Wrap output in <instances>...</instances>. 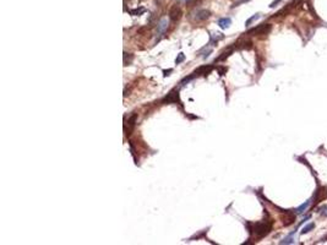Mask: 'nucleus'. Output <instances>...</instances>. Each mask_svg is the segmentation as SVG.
<instances>
[{"instance_id": "39448f33", "label": "nucleus", "mask_w": 327, "mask_h": 245, "mask_svg": "<svg viewBox=\"0 0 327 245\" xmlns=\"http://www.w3.org/2000/svg\"><path fill=\"white\" fill-rule=\"evenodd\" d=\"M212 70H213V66H212V65H203V66L197 67L192 74H194L196 77H197V76H207Z\"/></svg>"}, {"instance_id": "412c9836", "label": "nucleus", "mask_w": 327, "mask_h": 245, "mask_svg": "<svg viewBox=\"0 0 327 245\" xmlns=\"http://www.w3.org/2000/svg\"><path fill=\"white\" fill-rule=\"evenodd\" d=\"M279 2H281V0H275V2H273V3L270 5V8H275V6H276V5H277Z\"/></svg>"}, {"instance_id": "2eb2a0df", "label": "nucleus", "mask_w": 327, "mask_h": 245, "mask_svg": "<svg viewBox=\"0 0 327 245\" xmlns=\"http://www.w3.org/2000/svg\"><path fill=\"white\" fill-rule=\"evenodd\" d=\"M259 17H260V15H257V14H256V15H254V16H251V17H250V19H249L246 22H245V26L249 27V26H250V25H251V23H253L255 20H257Z\"/></svg>"}, {"instance_id": "5701e85b", "label": "nucleus", "mask_w": 327, "mask_h": 245, "mask_svg": "<svg viewBox=\"0 0 327 245\" xmlns=\"http://www.w3.org/2000/svg\"><path fill=\"white\" fill-rule=\"evenodd\" d=\"M323 210H325V212H322V214L323 216H327V207H323Z\"/></svg>"}, {"instance_id": "aec40b11", "label": "nucleus", "mask_w": 327, "mask_h": 245, "mask_svg": "<svg viewBox=\"0 0 327 245\" xmlns=\"http://www.w3.org/2000/svg\"><path fill=\"white\" fill-rule=\"evenodd\" d=\"M172 71H173L172 69H169V70H164V71H163V75H164V76H169Z\"/></svg>"}, {"instance_id": "f257e3e1", "label": "nucleus", "mask_w": 327, "mask_h": 245, "mask_svg": "<svg viewBox=\"0 0 327 245\" xmlns=\"http://www.w3.org/2000/svg\"><path fill=\"white\" fill-rule=\"evenodd\" d=\"M249 227V232L250 234H254L257 239H262L265 238L267 234H270V232L272 230L273 227V221L271 219H264L262 222H257L255 224H246Z\"/></svg>"}, {"instance_id": "423d86ee", "label": "nucleus", "mask_w": 327, "mask_h": 245, "mask_svg": "<svg viewBox=\"0 0 327 245\" xmlns=\"http://www.w3.org/2000/svg\"><path fill=\"white\" fill-rule=\"evenodd\" d=\"M181 15H183V11H181V9L179 6H173L172 10H171V13H169V17L174 22L179 21L181 19Z\"/></svg>"}, {"instance_id": "f3484780", "label": "nucleus", "mask_w": 327, "mask_h": 245, "mask_svg": "<svg viewBox=\"0 0 327 245\" xmlns=\"http://www.w3.org/2000/svg\"><path fill=\"white\" fill-rule=\"evenodd\" d=\"M184 59H185L184 53H179V54H178V56H177V59H175V64L178 65V64L183 63V61H184Z\"/></svg>"}, {"instance_id": "0eeeda50", "label": "nucleus", "mask_w": 327, "mask_h": 245, "mask_svg": "<svg viewBox=\"0 0 327 245\" xmlns=\"http://www.w3.org/2000/svg\"><path fill=\"white\" fill-rule=\"evenodd\" d=\"M210 17V11L208 10H197L195 13V21H203Z\"/></svg>"}, {"instance_id": "9d476101", "label": "nucleus", "mask_w": 327, "mask_h": 245, "mask_svg": "<svg viewBox=\"0 0 327 245\" xmlns=\"http://www.w3.org/2000/svg\"><path fill=\"white\" fill-rule=\"evenodd\" d=\"M167 27H168V20H167V19H162V20L159 21V23H158V32H159V33L164 32V31L167 30Z\"/></svg>"}, {"instance_id": "4468645a", "label": "nucleus", "mask_w": 327, "mask_h": 245, "mask_svg": "<svg viewBox=\"0 0 327 245\" xmlns=\"http://www.w3.org/2000/svg\"><path fill=\"white\" fill-rule=\"evenodd\" d=\"M230 54H232V50H230V52H225V53H223V54H222V55H221L219 58H217V59L214 60V63H218V61H223V60H224V59H227V58H228V56H229Z\"/></svg>"}, {"instance_id": "ddd939ff", "label": "nucleus", "mask_w": 327, "mask_h": 245, "mask_svg": "<svg viewBox=\"0 0 327 245\" xmlns=\"http://www.w3.org/2000/svg\"><path fill=\"white\" fill-rule=\"evenodd\" d=\"M295 232H293V233H290L288 236H286L283 240H281V244H293L294 243V239L292 238L293 236V234H294Z\"/></svg>"}, {"instance_id": "20e7f679", "label": "nucleus", "mask_w": 327, "mask_h": 245, "mask_svg": "<svg viewBox=\"0 0 327 245\" xmlns=\"http://www.w3.org/2000/svg\"><path fill=\"white\" fill-rule=\"evenodd\" d=\"M136 119H137V114H132V115L129 118L128 123L124 124V132H125L126 136H129V135L132 132V130H134V128H135V121H136Z\"/></svg>"}, {"instance_id": "4be33fe9", "label": "nucleus", "mask_w": 327, "mask_h": 245, "mask_svg": "<svg viewBox=\"0 0 327 245\" xmlns=\"http://www.w3.org/2000/svg\"><path fill=\"white\" fill-rule=\"evenodd\" d=\"M186 117H188L189 119H197V117H195V115H190V114H186Z\"/></svg>"}, {"instance_id": "f8f14e48", "label": "nucleus", "mask_w": 327, "mask_h": 245, "mask_svg": "<svg viewBox=\"0 0 327 245\" xmlns=\"http://www.w3.org/2000/svg\"><path fill=\"white\" fill-rule=\"evenodd\" d=\"M134 59V55L132 54H128V53H124V65H130L131 61Z\"/></svg>"}, {"instance_id": "6ab92c4d", "label": "nucleus", "mask_w": 327, "mask_h": 245, "mask_svg": "<svg viewBox=\"0 0 327 245\" xmlns=\"http://www.w3.org/2000/svg\"><path fill=\"white\" fill-rule=\"evenodd\" d=\"M310 218H311V214H307V216H306V217H305V218H304V219H303V221L300 222V224H303V223H305V222H306V221H309ZM300 224H299V225H300Z\"/></svg>"}, {"instance_id": "7ed1b4c3", "label": "nucleus", "mask_w": 327, "mask_h": 245, "mask_svg": "<svg viewBox=\"0 0 327 245\" xmlns=\"http://www.w3.org/2000/svg\"><path fill=\"white\" fill-rule=\"evenodd\" d=\"M163 103H167V104H172V103H175V104H180V98H179V92L177 90H172L167 96L166 98L163 99Z\"/></svg>"}, {"instance_id": "1a4fd4ad", "label": "nucleus", "mask_w": 327, "mask_h": 245, "mask_svg": "<svg viewBox=\"0 0 327 245\" xmlns=\"http://www.w3.org/2000/svg\"><path fill=\"white\" fill-rule=\"evenodd\" d=\"M230 23H232V20L229 17H223V19H221L218 21V25H219L221 28H228L230 26Z\"/></svg>"}, {"instance_id": "9b49d317", "label": "nucleus", "mask_w": 327, "mask_h": 245, "mask_svg": "<svg viewBox=\"0 0 327 245\" xmlns=\"http://www.w3.org/2000/svg\"><path fill=\"white\" fill-rule=\"evenodd\" d=\"M315 228V223H307L303 229H301V232H300V234H306V233H309V232H311L312 229Z\"/></svg>"}, {"instance_id": "f03ea898", "label": "nucleus", "mask_w": 327, "mask_h": 245, "mask_svg": "<svg viewBox=\"0 0 327 245\" xmlns=\"http://www.w3.org/2000/svg\"><path fill=\"white\" fill-rule=\"evenodd\" d=\"M271 28H272V26H271L270 23H262V25H260V26H257V27H255V28L250 30V31L248 32V34H250V36H261V34H267V33H270Z\"/></svg>"}, {"instance_id": "a211bd4d", "label": "nucleus", "mask_w": 327, "mask_h": 245, "mask_svg": "<svg viewBox=\"0 0 327 245\" xmlns=\"http://www.w3.org/2000/svg\"><path fill=\"white\" fill-rule=\"evenodd\" d=\"M217 70H218L219 75H224V74L227 72V67H225V66H218Z\"/></svg>"}, {"instance_id": "dca6fc26", "label": "nucleus", "mask_w": 327, "mask_h": 245, "mask_svg": "<svg viewBox=\"0 0 327 245\" xmlns=\"http://www.w3.org/2000/svg\"><path fill=\"white\" fill-rule=\"evenodd\" d=\"M145 11V9L140 8V9H135V10H130V14L134 15V16H137V15H141L142 13Z\"/></svg>"}, {"instance_id": "6e6552de", "label": "nucleus", "mask_w": 327, "mask_h": 245, "mask_svg": "<svg viewBox=\"0 0 327 245\" xmlns=\"http://www.w3.org/2000/svg\"><path fill=\"white\" fill-rule=\"evenodd\" d=\"M311 202H312L311 200H307L306 202H304L303 205H300V206H299V207H298V208L295 210V213H298V214H301V213H304V212H305V211H306V210L309 208V206L311 205Z\"/></svg>"}]
</instances>
